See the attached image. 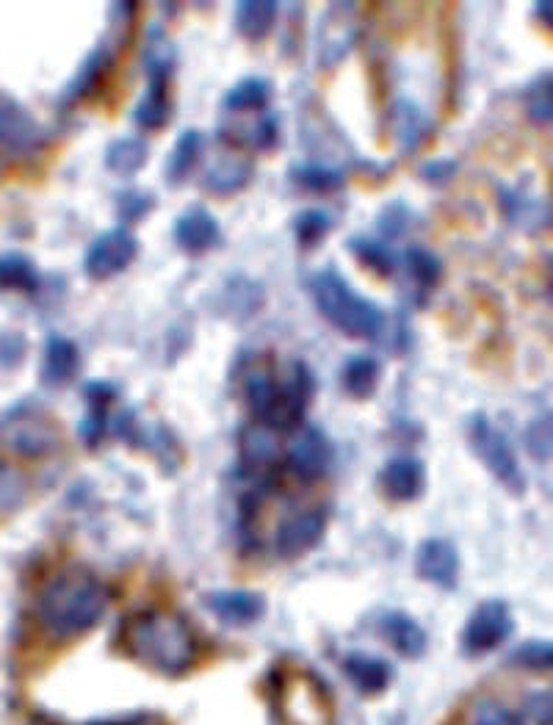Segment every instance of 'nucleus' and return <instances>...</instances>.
<instances>
[{
	"label": "nucleus",
	"mask_w": 553,
	"mask_h": 725,
	"mask_svg": "<svg viewBox=\"0 0 553 725\" xmlns=\"http://www.w3.org/2000/svg\"><path fill=\"white\" fill-rule=\"evenodd\" d=\"M407 269H410V277H413L420 288H435L437 280H440V275H442L440 261H437L431 252L420 250V246H413V250L407 252Z\"/></svg>",
	"instance_id": "nucleus-36"
},
{
	"label": "nucleus",
	"mask_w": 553,
	"mask_h": 725,
	"mask_svg": "<svg viewBox=\"0 0 553 725\" xmlns=\"http://www.w3.org/2000/svg\"><path fill=\"white\" fill-rule=\"evenodd\" d=\"M145 67L150 81H170L172 70H175V47L161 31H150L147 36Z\"/></svg>",
	"instance_id": "nucleus-29"
},
{
	"label": "nucleus",
	"mask_w": 553,
	"mask_h": 725,
	"mask_svg": "<svg viewBox=\"0 0 553 725\" xmlns=\"http://www.w3.org/2000/svg\"><path fill=\"white\" fill-rule=\"evenodd\" d=\"M61 435L59 427L34 407H18L0 418V446L25 460H39L56 451Z\"/></svg>",
	"instance_id": "nucleus-5"
},
{
	"label": "nucleus",
	"mask_w": 553,
	"mask_h": 725,
	"mask_svg": "<svg viewBox=\"0 0 553 725\" xmlns=\"http://www.w3.org/2000/svg\"><path fill=\"white\" fill-rule=\"evenodd\" d=\"M548 299H551V304H553V280H551V286H548Z\"/></svg>",
	"instance_id": "nucleus-44"
},
{
	"label": "nucleus",
	"mask_w": 553,
	"mask_h": 725,
	"mask_svg": "<svg viewBox=\"0 0 553 725\" xmlns=\"http://www.w3.org/2000/svg\"><path fill=\"white\" fill-rule=\"evenodd\" d=\"M473 725H520V720L502 703H482L473 712Z\"/></svg>",
	"instance_id": "nucleus-40"
},
{
	"label": "nucleus",
	"mask_w": 553,
	"mask_h": 725,
	"mask_svg": "<svg viewBox=\"0 0 553 725\" xmlns=\"http://www.w3.org/2000/svg\"><path fill=\"white\" fill-rule=\"evenodd\" d=\"M108 65H111L108 50H105V47L94 50V54L83 61V67H81V72H78L76 81H72V87H70L72 97H87V94L92 92L100 81H103Z\"/></svg>",
	"instance_id": "nucleus-32"
},
{
	"label": "nucleus",
	"mask_w": 553,
	"mask_h": 725,
	"mask_svg": "<svg viewBox=\"0 0 553 725\" xmlns=\"http://www.w3.org/2000/svg\"><path fill=\"white\" fill-rule=\"evenodd\" d=\"M277 14H280V7L272 0H241L235 7V28L246 39L261 42L272 34Z\"/></svg>",
	"instance_id": "nucleus-17"
},
{
	"label": "nucleus",
	"mask_w": 553,
	"mask_h": 725,
	"mask_svg": "<svg viewBox=\"0 0 553 725\" xmlns=\"http://www.w3.org/2000/svg\"><path fill=\"white\" fill-rule=\"evenodd\" d=\"M108 609V592L87 571H65L53 576L39 592L36 614L50 637L72 640L92 632Z\"/></svg>",
	"instance_id": "nucleus-1"
},
{
	"label": "nucleus",
	"mask_w": 553,
	"mask_h": 725,
	"mask_svg": "<svg viewBox=\"0 0 553 725\" xmlns=\"http://www.w3.org/2000/svg\"><path fill=\"white\" fill-rule=\"evenodd\" d=\"M272 100V83L263 78H244L224 94V108L235 114L263 112Z\"/></svg>",
	"instance_id": "nucleus-24"
},
{
	"label": "nucleus",
	"mask_w": 553,
	"mask_h": 725,
	"mask_svg": "<svg viewBox=\"0 0 553 725\" xmlns=\"http://www.w3.org/2000/svg\"><path fill=\"white\" fill-rule=\"evenodd\" d=\"M199 152H203V134H199V130H186V134L175 141V147H172V156L170 161H166V181H186L188 172H192L194 164L199 161Z\"/></svg>",
	"instance_id": "nucleus-27"
},
{
	"label": "nucleus",
	"mask_w": 553,
	"mask_h": 725,
	"mask_svg": "<svg viewBox=\"0 0 553 725\" xmlns=\"http://www.w3.org/2000/svg\"><path fill=\"white\" fill-rule=\"evenodd\" d=\"M166 83L170 81H150L145 97L139 100V106H136L134 112V119L139 128L158 130L170 123L172 103H170V87H166Z\"/></svg>",
	"instance_id": "nucleus-21"
},
{
	"label": "nucleus",
	"mask_w": 553,
	"mask_h": 725,
	"mask_svg": "<svg viewBox=\"0 0 553 725\" xmlns=\"http://www.w3.org/2000/svg\"><path fill=\"white\" fill-rule=\"evenodd\" d=\"M468 444H471L473 454L482 460L484 469L502 482L509 493L515 496H523L526 493V474L520 469L518 454H515L512 444L507 440V435L498 427H493L487 416H473L468 422Z\"/></svg>",
	"instance_id": "nucleus-4"
},
{
	"label": "nucleus",
	"mask_w": 553,
	"mask_h": 725,
	"mask_svg": "<svg viewBox=\"0 0 553 725\" xmlns=\"http://www.w3.org/2000/svg\"><path fill=\"white\" fill-rule=\"evenodd\" d=\"M310 291H313L315 308H319L321 317L344 335L360 341H377L384 333V313L377 308V302L360 297L338 272H319L310 280Z\"/></svg>",
	"instance_id": "nucleus-3"
},
{
	"label": "nucleus",
	"mask_w": 553,
	"mask_h": 725,
	"mask_svg": "<svg viewBox=\"0 0 553 725\" xmlns=\"http://www.w3.org/2000/svg\"><path fill=\"white\" fill-rule=\"evenodd\" d=\"M341 385L349 396L368 399L379 385V362L371 355H357L346 360L344 375H341Z\"/></svg>",
	"instance_id": "nucleus-22"
},
{
	"label": "nucleus",
	"mask_w": 553,
	"mask_h": 725,
	"mask_svg": "<svg viewBox=\"0 0 553 725\" xmlns=\"http://www.w3.org/2000/svg\"><path fill=\"white\" fill-rule=\"evenodd\" d=\"M415 567H418L420 579L431 582L442 590H451L460 579V556H457L454 545L442 538H431L420 543Z\"/></svg>",
	"instance_id": "nucleus-10"
},
{
	"label": "nucleus",
	"mask_w": 553,
	"mask_h": 725,
	"mask_svg": "<svg viewBox=\"0 0 553 725\" xmlns=\"http://www.w3.org/2000/svg\"><path fill=\"white\" fill-rule=\"evenodd\" d=\"M382 632H384V637L391 640L393 648H396L402 656H410V659H415V656L424 654L426 643H429L424 629H420L418 623H415V620L404 612L384 614Z\"/></svg>",
	"instance_id": "nucleus-19"
},
{
	"label": "nucleus",
	"mask_w": 553,
	"mask_h": 725,
	"mask_svg": "<svg viewBox=\"0 0 553 725\" xmlns=\"http://www.w3.org/2000/svg\"><path fill=\"white\" fill-rule=\"evenodd\" d=\"M534 18L545 25L548 31H553V0H545V3H534Z\"/></svg>",
	"instance_id": "nucleus-43"
},
{
	"label": "nucleus",
	"mask_w": 553,
	"mask_h": 725,
	"mask_svg": "<svg viewBox=\"0 0 553 725\" xmlns=\"http://www.w3.org/2000/svg\"><path fill=\"white\" fill-rule=\"evenodd\" d=\"M205 603H208L224 623H233V626H250V623H255V620L266 612V601H263L257 592L250 590L214 592Z\"/></svg>",
	"instance_id": "nucleus-13"
},
{
	"label": "nucleus",
	"mask_w": 553,
	"mask_h": 725,
	"mask_svg": "<svg viewBox=\"0 0 553 725\" xmlns=\"http://www.w3.org/2000/svg\"><path fill=\"white\" fill-rule=\"evenodd\" d=\"M147 164V145L139 136H123V139L111 141L105 150V166L114 170L117 175H134Z\"/></svg>",
	"instance_id": "nucleus-25"
},
{
	"label": "nucleus",
	"mask_w": 553,
	"mask_h": 725,
	"mask_svg": "<svg viewBox=\"0 0 553 725\" xmlns=\"http://www.w3.org/2000/svg\"><path fill=\"white\" fill-rule=\"evenodd\" d=\"M512 634V612L504 601H484L473 609L462 632V645L468 654H487L498 648Z\"/></svg>",
	"instance_id": "nucleus-7"
},
{
	"label": "nucleus",
	"mask_w": 553,
	"mask_h": 725,
	"mask_svg": "<svg viewBox=\"0 0 553 725\" xmlns=\"http://www.w3.org/2000/svg\"><path fill=\"white\" fill-rule=\"evenodd\" d=\"M25 493H28V487H25L23 474L12 465L0 462V515L14 513L25 502Z\"/></svg>",
	"instance_id": "nucleus-35"
},
{
	"label": "nucleus",
	"mask_w": 553,
	"mask_h": 725,
	"mask_svg": "<svg viewBox=\"0 0 553 725\" xmlns=\"http://www.w3.org/2000/svg\"><path fill=\"white\" fill-rule=\"evenodd\" d=\"M526 709L534 717L537 725H553V690L534 692V695L526 701Z\"/></svg>",
	"instance_id": "nucleus-41"
},
{
	"label": "nucleus",
	"mask_w": 553,
	"mask_h": 725,
	"mask_svg": "<svg viewBox=\"0 0 553 725\" xmlns=\"http://www.w3.org/2000/svg\"><path fill=\"white\" fill-rule=\"evenodd\" d=\"M130 656L163 676H181L197 659V640L177 614L145 612L128 620L123 632Z\"/></svg>",
	"instance_id": "nucleus-2"
},
{
	"label": "nucleus",
	"mask_w": 553,
	"mask_h": 725,
	"mask_svg": "<svg viewBox=\"0 0 553 725\" xmlns=\"http://www.w3.org/2000/svg\"><path fill=\"white\" fill-rule=\"evenodd\" d=\"M78 366H81V355L78 346L70 338L53 335L45 346V362H42V380L47 385H67L76 377Z\"/></svg>",
	"instance_id": "nucleus-15"
},
{
	"label": "nucleus",
	"mask_w": 553,
	"mask_h": 725,
	"mask_svg": "<svg viewBox=\"0 0 553 725\" xmlns=\"http://www.w3.org/2000/svg\"><path fill=\"white\" fill-rule=\"evenodd\" d=\"M504 214L520 230H540L551 222V208L545 199L529 197L523 192H502Z\"/></svg>",
	"instance_id": "nucleus-18"
},
{
	"label": "nucleus",
	"mask_w": 553,
	"mask_h": 725,
	"mask_svg": "<svg viewBox=\"0 0 553 725\" xmlns=\"http://www.w3.org/2000/svg\"><path fill=\"white\" fill-rule=\"evenodd\" d=\"M396 134H399V141H402L404 150H413V147H418L420 139L426 136L424 114H420L415 106H410V103H399L396 106Z\"/></svg>",
	"instance_id": "nucleus-33"
},
{
	"label": "nucleus",
	"mask_w": 553,
	"mask_h": 725,
	"mask_svg": "<svg viewBox=\"0 0 553 725\" xmlns=\"http://www.w3.org/2000/svg\"><path fill=\"white\" fill-rule=\"evenodd\" d=\"M352 252L360 257L362 264L371 266L373 272H379V275H393L399 266L396 252H393L388 244H382V241L352 239Z\"/></svg>",
	"instance_id": "nucleus-31"
},
{
	"label": "nucleus",
	"mask_w": 553,
	"mask_h": 725,
	"mask_svg": "<svg viewBox=\"0 0 553 725\" xmlns=\"http://www.w3.org/2000/svg\"><path fill=\"white\" fill-rule=\"evenodd\" d=\"M39 277H36L34 264L20 252H7L0 255V288L3 291H34Z\"/></svg>",
	"instance_id": "nucleus-28"
},
{
	"label": "nucleus",
	"mask_w": 553,
	"mask_h": 725,
	"mask_svg": "<svg viewBox=\"0 0 553 725\" xmlns=\"http://www.w3.org/2000/svg\"><path fill=\"white\" fill-rule=\"evenodd\" d=\"M324 527L326 518L321 509L297 513L293 518H288L280 527V532H277V551H280V556H286V560L304 554V551H310L319 543L321 534H324Z\"/></svg>",
	"instance_id": "nucleus-11"
},
{
	"label": "nucleus",
	"mask_w": 553,
	"mask_h": 725,
	"mask_svg": "<svg viewBox=\"0 0 553 725\" xmlns=\"http://www.w3.org/2000/svg\"><path fill=\"white\" fill-rule=\"evenodd\" d=\"M87 399L89 418L83 422V435H87L89 444H97L105 429V413H108V404L114 399V388L105 385V382H92V385H87Z\"/></svg>",
	"instance_id": "nucleus-30"
},
{
	"label": "nucleus",
	"mask_w": 553,
	"mask_h": 725,
	"mask_svg": "<svg viewBox=\"0 0 553 725\" xmlns=\"http://www.w3.org/2000/svg\"><path fill=\"white\" fill-rule=\"evenodd\" d=\"M526 446L537 460H551L553 457V413L534 418L526 429Z\"/></svg>",
	"instance_id": "nucleus-38"
},
{
	"label": "nucleus",
	"mask_w": 553,
	"mask_h": 725,
	"mask_svg": "<svg viewBox=\"0 0 553 725\" xmlns=\"http://www.w3.org/2000/svg\"><path fill=\"white\" fill-rule=\"evenodd\" d=\"M293 181L308 188V192H335V188L344 186V175L338 170H330V166L321 164L299 166L293 172Z\"/></svg>",
	"instance_id": "nucleus-34"
},
{
	"label": "nucleus",
	"mask_w": 553,
	"mask_h": 725,
	"mask_svg": "<svg viewBox=\"0 0 553 725\" xmlns=\"http://www.w3.org/2000/svg\"><path fill=\"white\" fill-rule=\"evenodd\" d=\"M150 194H123V203H119V208H123V217L130 219V222H136V219L145 217L147 211H150Z\"/></svg>",
	"instance_id": "nucleus-42"
},
{
	"label": "nucleus",
	"mask_w": 553,
	"mask_h": 725,
	"mask_svg": "<svg viewBox=\"0 0 553 725\" xmlns=\"http://www.w3.org/2000/svg\"><path fill=\"white\" fill-rule=\"evenodd\" d=\"M136 252H139V241L130 230L114 228L105 230L103 235L92 241L87 252V261H83V269L94 280H108V277H117L119 272L128 269L134 264Z\"/></svg>",
	"instance_id": "nucleus-6"
},
{
	"label": "nucleus",
	"mask_w": 553,
	"mask_h": 725,
	"mask_svg": "<svg viewBox=\"0 0 553 725\" xmlns=\"http://www.w3.org/2000/svg\"><path fill=\"white\" fill-rule=\"evenodd\" d=\"M175 241L181 250L199 255V252H208L219 244L221 228L214 214L197 205V208H188L186 214H181L175 225Z\"/></svg>",
	"instance_id": "nucleus-12"
},
{
	"label": "nucleus",
	"mask_w": 553,
	"mask_h": 725,
	"mask_svg": "<svg viewBox=\"0 0 553 725\" xmlns=\"http://www.w3.org/2000/svg\"><path fill=\"white\" fill-rule=\"evenodd\" d=\"M252 177V164L244 159H235V156H221L205 172V188H210L214 194H233L250 183Z\"/></svg>",
	"instance_id": "nucleus-20"
},
{
	"label": "nucleus",
	"mask_w": 553,
	"mask_h": 725,
	"mask_svg": "<svg viewBox=\"0 0 553 725\" xmlns=\"http://www.w3.org/2000/svg\"><path fill=\"white\" fill-rule=\"evenodd\" d=\"M346 672H349V679L360 687L362 692H382L391 681V667L384 665L382 659L377 656H366V654H352L346 656L344 661Z\"/></svg>",
	"instance_id": "nucleus-23"
},
{
	"label": "nucleus",
	"mask_w": 553,
	"mask_h": 725,
	"mask_svg": "<svg viewBox=\"0 0 553 725\" xmlns=\"http://www.w3.org/2000/svg\"><path fill=\"white\" fill-rule=\"evenodd\" d=\"M424 465L415 457H396L384 465L382 487L393 502H413L424 491Z\"/></svg>",
	"instance_id": "nucleus-14"
},
{
	"label": "nucleus",
	"mask_w": 553,
	"mask_h": 725,
	"mask_svg": "<svg viewBox=\"0 0 553 725\" xmlns=\"http://www.w3.org/2000/svg\"><path fill=\"white\" fill-rule=\"evenodd\" d=\"M241 457L252 469H268L280 457V440H277V429L266 427V424H250L241 433Z\"/></svg>",
	"instance_id": "nucleus-16"
},
{
	"label": "nucleus",
	"mask_w": 553,
	"mask_h": 725,
	"mask_svg": "<svg viewBox=\"0 0 553 725\" xmlns=\"http://www.w3.org/2000/svg\"><path fill=\"white\" fill-rule=\"evenodd\" d=\"M42 128L12 94L0 92V147L28 156L42 147Z\"/></svg>",
	"instance_id": "nucleus-8"
},
{
	"label": "nucleus",
	"mask_w": 553,
	"mask_h": 725,
	"mask_svg": "<svg viewBox=\"0 0 553 725\" xmlns=\"http://www.w3.org/2000/svg\"><path fill=\"white\" fill-rule=\"evenodd\" d=\"M526 117L542 128H553V72H542L523 92Z\"/></svg>",
	"instance_id": "nucleus-26"
},
{
	"label": "nucleus",
	"mask_w": 553,
	"mask_h": 725,
	"mask_svg": "<svg viewBox=\"0 0 553 725\" xmlns=\"http://www.w3.org/2000/svg\"><path fill=\"white\" fill-rule=\"evenodd\" d=\"M288 469L299 476V480H319L326 474L332 462V449L330 440L324 438V433L315 427L299 429L297 438L288 444L286 451Z\"/></svg>",
	"instance_id": "nucleus-9"
},
{
	"label": "nucleus",
	"mask_w": 553,
	"mask_h": 725,
	"mask_svg": "<svg viewBox=\"0 0 553 725\" xmlns=\"http://www.w3.org/2000/svg\"><path fill=\"white\" fill-rule=\"evenodd\" d=\"M293 230H297L299 244L315 246L332 230V219H330V214H324V211H304L297 217Z\"/></svg>",
	"instance_id": "nucleus-39"
},
{
	"label": "nucleus",
	"mask_w": 553,
	"mask_h": 725,
	"mask_svg": "<svg viewBox=\"0 0 553 725\" xmlns=\"http://www.w3.org/2000/svg\"><path fill=\"white\" fill-rule=\"evenodd\" d=\"M509 659L520 667H529V670H553V643L531 640V643H523L520 648H515Z\"/></svg>",
	"instance_id": "nucleus-37"
}]
</instances>
